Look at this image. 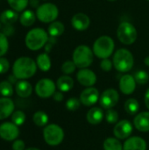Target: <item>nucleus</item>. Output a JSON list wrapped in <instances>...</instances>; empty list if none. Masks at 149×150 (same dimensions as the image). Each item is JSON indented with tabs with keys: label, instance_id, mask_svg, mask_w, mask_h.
I'll list each match as a JSON object with an SVG mask.
<instances>
[{
	"label": "nucleus",
	"instance_id": "obj_1",
	"mask_svg": "<svg viewBox=\"0 0 149 150\" xmlns=\"http://www.w3.org/2000/svg\"><path fill=\"white\" fill-rule=\"evenodd\" d=\"M36 62L27 56L18 58L12 65V74L18 80H26L32 77L37 71Z\"/></svg>",
	"mask_w": 149,
	"mask_h": 150
},
{
	"label": "nucleus",
	"instance_id": "obj_2",
	"mask_svg": "<svg viewBox=\"0 0 149 150\" xmlns=\"http://www.w3.org/2000/svg\"><path fill=\"white\" fill-rule=\"evenodd\" d=\"M49 39L48 33L40 27L31 29L25 35V43L31 51H38L46 46Z\"/></svg>",
	"mask_w": 149,
	"mask_h": 150
},
{
	"label": "nucleus",
	"instance_id": "obj_3",
	"mask_svg": "<svg viewBox=\"0 0 149 150\" xmlns=\"http://www.w3.org/2000/svg\"><path fill=\"white\" fill-rule=\"evenodd\" d=\"M113 67L121 73L129 72L134 64L133 54L126 48H119L113 54Z\"/></svg>",
	"mask_w": 149,
	"mask_h": 150
},
{
	"label": "nucleus",
	"instance_id": "obj_4",
	"mask_svg": "<svg viewBox=\"0 0 149 150\" xmlns=\"http://www.w3.org/2000/svg\"><path fill=\"white\" fill-rule=\"evenodd\" d=\"M115 49L113 39L108 35H103L97 38L93 44L94 55L99 59H106L112 55Z\"/></svg>",
	"mask_w": 149,
	"mask_h": 150
},
{
	"label": "nucleus",
	"instance_id": "obj_5",
	"mask_svg": "<svg viewBox=\"0 0 149 150\" xmlns=\"http://www.w3.org/2000/svg\"><path fill=\"white\" fill-rule=\"evenodd\" d=\"M93 50L86 45H80L76 47L72 55V61L78 69L89 68L93 62Z\"/></svg>",
	"mask_w": 149,
	"mask_h": 150
},
{
	"label": "nucleus",
	"instance_id": "obj_6",
	"mask_svg": "<svg viewBox=\"0 0 149 150\" xmlns=\"http://www.w3.org/2000/svg\"><path fill=\"white\" fill-rule=\"evenodd\" d=\"M117 36L119 40L122 44L129 46L136 41L138 33L135 26L132 23L128 21H124L121 22L118 26Z\"/></svg>",
	"mask_w": 149,
	"mask_h": 150
},
{
	"label": "nucleus",
	"instance_id": "obj_7",
	"mask_svg": "<svg viewBox=\"0 0 149 150\" xmlns=\"http://www.w3.org/2000/svg\"><path fill=\"white\" fill-rule=\"evenodd\" d=\"M43 137L47 145L55 147L63 142L64 131L56 124H49L47 125L43 130Z\"/></svg>",
	"mask_w": 149,
	"mask_h": 150
},
{
	"label": "nucleus",
	"instance_id": "obj_8",
	"mask_svg": "<svg viewBox=\"0 0 149 150\" xmlns=\"http://www.w3.org/2000/svg\"><path fill=\"white\" fill-rule=\"evenodd\" d=\"M59 9L53 3H45L40 4L36 10L37 18L45 24H50L57 19Z\"/></svg>",
	"mask_w": 149,
	"mask_h": 150
},
{
	"label": "nucleus",
	"instance_id": "obj_9",
	"mask_svg": "<svg viewBox=\"0 0 149 150\" xmlns=\"http://www.w3.org/2000/svg\"><path fill=\"white\" fill-rule=\"evenodd\" d=\"M56 91V83L49 78L40 79L35 85V92L41 98H48L53 97Z\"/></svg>",
	"mask_w": 149,
	"mask_h": 150
},
{
	"label": "nucleus",
	"instance_id": "obj_10",
	"mask_svg": "<svg viewBox=\"0 0 149 150\" xmlns=\"http://www.w3.org/2000/svg\"><path fill=\"white\" fill-rule=\"evenodd\" d=\"M119 100V94L115 89L105 90L99 98V104L103 109H112L113 108Z\"/></svg>",
	"mask_w": 149,
	"mask_h": 150
},
{
	"label": "nucleus",
	"instance_id": "obj_11",
	"mask_svg": "<svg viewBox=\"0 0 149 150\" xmlns=\"http://www.w3.org/2000/svg\"><path fill=\"white\" fill-rule=\"evenodd\" d=\"M133 125L127 120H122L115 124L113 134L119 140H126L133 133Z\"/></svg>",
	"mask_w": 149,
	"mask_h": 150
},
{
	"label": "nucleus",
	"instance_id": "obj_12",
	"mask_svg": "<svg viewBox=\"0 0 149 150\" xmlns=\"http://www.w3.org/2000/svg\"><path fill=\"white\" fill-rule=\"evenodd\" d=\"M100 94L97 88L87 87L80 94V101L85 106H92L99 102Z\"/></svg>",
	"mask_w": 149,
	"mask_h": 150
},
{
	"label": "nucleus",
	"instance_id": "obj_13",
	"mask_svg": "<svg viewBox=\"0 0 149 150\" xmlns=\"http://www.w3.org/2000/svg\"><path fill=\"white\" fill-rule=\"evenodd\" d=\"M19 135L18 127L12 122H4L0 125V137L7 142L16 140Z\"/></svg>",
	"mask_w": 149,
	"mask_h": 150
},
{
	"label": "nucleus",
	"instance_id": "obj_14",
	"mask_svg": "<svg viewBox=\"0 0 149 150\" xmlns=\"http://www.w3.org/2000/svg\"><path fill=\"white\" fill-rule=\"evenodd\" d=\"M78 83L84 87H92L97 83V76L94 71L90 69H80L76 73Z\"/></svg>",
	"mask_w": 149,
	"mask_h": 150
},
{
	"label": "nucleus",
	"instance_id": "obj_15",
	"mask_svg": "<svg viewBox=\"0 0 149 150\" xmlns=\"http://www.w3.org/2000/svg\"><path fill=\"white\" fill-rule=\"evenodd\" d=\"M136 81L134 76L129 74H126L121 76L119 80V90L125 95H131L136 89Z\"/></svg>",
	"mask_w": 149,
	"mask_h": 150
},
{
	"label": "nucleus",
	"instance_id": "obj_16",
	"mask_svg": "<svg viewBox=\"0 0 149 150\" xmlns=\"http://www.w3.org/2000/svg\"><path fill=\"white\" fill-rule=\"evenodd\" d=\"M71 25L75 30L83 32L89 28L90 25V19L87 14L83 12H78L72 17Z\"/></svg>",
	"mask_w": 149,
	"mask_h": 150
},
{
	"label": "nucleus",
	"instance_id": "obj_17",
	"mask_svg": "<svg viewBox=\"0 0 149 150\" xmlns=\"http://www.w3.org/2000/svg\"><path fill=\"white\" fill-rule=\"evenodd\" d=\"M146 141L140 136H130L123 144V150H147Z\"/></svg>",
	"mask_w": 149,
	"mask_h": 150
},
{
	"label": "nucleus",
	"instance_id": "obj_18",
	"mask_svg": "<svg viewBox=\"0 0 149 150\" xmlns=\"http://www.w3.org/2000/svg\"><path fill=\"white\" fill-rule=\"evenodd\" d=\"M133 125L134 127L140 132H149V111L141 112L136 114L133 119Z\"/></svg>",
	"mask_w": 149,
	"mask_h": 150
},
{
	"label": "nucleus",
	"instance_id": "obj_19",
	"mask_svg": "<svg viewBox=\"0 0 149 150\" xmlns=\"http://www.w3.org/2000/svg\"><path fill=\"white\" fill-rule=\"evenodd\" d=\"M15 109L13 101L10 98H0V120L11 116Z\"/></svg>",
	"mask_w": 149,
	"mask_h": 150
},
{
	"label": "nucleus",
	"instance_id": "obj_20",
	"mask_svg": "<svg viewBox=\"0 0 149 150\" xmlns=\"http://www.w3.org/2000/svg\"><path fill=\"white\" fill-rule=\"evenodd\" d=\"M105 118V112L100 107H92L87 112L86 119L88 122L91 125L100 124Z\"/></svg>",
	"mask_w": 149,
	"mask_h": 150
},
{
	"label": "nucleus",
	"instance_id": "obj_21",
	"mask_svg": "<svg viewBox=\"0 0 149 150\" xmlns=\"http://www.w3.org/2000/svg\"><path fill=\"white\" fill-rule=\"evenodd\" d=\"M15 91L18 97L26 98L32 95V87L26 80H20L15 84Z\"/></svg>",
	"mask_w": 149,
	"mask_h": 150
},
{
	"label": "nucleus",
	"instance_id": "obj_22",
	"mask_svg": "<svg viewBox=\"0 0 149 150\" xmlns=\"http://www.w3.org/2000/svg\"><path fill=\"white\" fill-rule=\"evenodd\" d=\"M56 87L61 92H68L74 87V80L68 75H63L57 79Z\"/></svg>",
	"mask_w": 149,
	"mask_h": 150
},
{
	"label": "nucleus",
	"instance_id": "obj_23",
	"mask_svg": "<svg viewBox=\"0 0 149 150\" xmlns=\"http://www.w3.org/2000/svg\"><path fill=\"white\" fill-rule=\"evenodd\" d=\"M18 18V12L12 9L5 10L0 14V21L3 25H13Z\"/></svg>",
	"mask_w": 149,
	"mask_h": 150
},
{
	"label": "nucleus",
	"instance_id": "obj_24",
	"mask_svg": "<svg viewBox=\"0 0 149 150\" xmlns=\"http://www.w3.org/2000/svg\"><path fill=\"white\" fill-rule=\"evenodd\" d=\"M65 31V25L61 21H54L49 24L47 28V33L50 37L57 38L63 34Z\"/></svg>",
	"mask_w": 149,
	"mask_h": 150
},
{
	"label": "nucleus",
	"instance_id": "obj_25",
	"mask_svg": "<svg viewBox=\"0 0 149 150\" xmlns=\"http://www.w3.org/2000/svg\"><path fill=\"white\" fill-rule=\"evenodd\" d=\"M36 13H34L32 10H25L19 16V22L23 26L29 27L32 25L36 20Z\"/></svg>",
	"mask_w": 149,
	"mask_h": 150
},
{
	"label": "nucleus",
	"instance_id": "obj_26",
	"mask_svg": "<svg viewBox=\"0 0 149 150\" xmlns=\"http://www.w3.org/2000/svg\"><path fill=\"white\" fill-rule=\"evenodd\" d=\"M37 67L43 72H47L51 69V59L47 53L40 54L36 59Z\"/></svg>",
	"mask_w": 149,
	"mask_h": 150
},
{
	"label": "nucleus",
	"instance_id": "obj_27",
	"mask_svg": "<svg viewBox=\"0 0 149 150\" xmlns=\"http://www.w3.org/2000/svg\"><path fill=\"white\" fill-rule=\"evenodd\" d=\"M104 150H123V145L116 137L106 138L103 144Z\"/></svg>",
	"mask_w": 149,
	"mask_h": 150
},
{
	"label": "nucleus",
	"instance_id": "obj_28",
	"mask_svg": "<svg viewBox=\"0 0 149 150\" xmlns=\"http://www.w3.org/2000/svg\"><path fill=\"white\" fill-rule=\"evenodd\" d=\"M124 108L129 115H136L140 110V103L135 98H128L125 102Z\"/></svg>",
	"mask_w": 149,
	"mask_h": 150
},
{
	"label": "nucleus",
	"instance_id": "obj_29",
	"mask_svg": "<svg viewBox=\"0 0 149 150\" xmlns=\"http://www.w3.org/2000/svg\"><path fill=\"white\" fill-rule=\"evenodd\" d=\"M32 120H33V123L38 127H45L47 125L49 118H48V115L45 112L38 111L33 114Z\"/></svg>",
	"mask_w": 149,
	"mask_h": 150
},
{
	"label": "nucleus",
	"instance_id": "obj_30",
	"mask_svg": "<svg viewBox=\"0 0 149 150\" xmlns=\"http://www.w3.org/2000/svg\"><path fill=\"white\" fill-rule=\"evenodd\" d=\"M10 7L17 12L24 11L29 4V0H7Z\"/></svg>",
	"mask_w": 149,
	"mask_h": 150
},
{
	"label": "nucleus",
	"instance_id": "obj_31",
	"mask_svg": "<svg viewBox=\"0 0 149 150\" xmlns=\"http://www.w3.org/2000/svg\"><path fill=\"white\" fill-rule=\"evenodd\" d=\"M0 94L3 97L10 98L13 95V87L12 83L9 81H2L0 82Z\"/></svg>",
	"mask_w": 149,
	"mask_h": 150
},
{
	"label": "nucleus",
	"instance_id": "obj_32",
	"mask_svg": "<svg viewBox=\"0 0 149 150\" xmlns=\"http://www.w3.org/2000/svg\"><path fill=\"white\" fill-rule=\"evenodd\" d=\"M134 79L140 85H145L148 83L149 74L145 70H138L134 74Z\"/></svg>",
	"mask_w": 149,
	"mask_h": 150
},
{
	"label": "nucleus",
	"instance_id": "obj_33",
	"mask_svg": "<svg viewBox=\"0 0 149 150\" xmlns=\"http://www.w3.org/2000/svg\"><path fill=\"white\" fill-rule=\"evenodd\" d=\"M105 119L107 121V123L112 125L119 122V113L117 111H115L113 108L106 110V112L105 113Z\"/></svg>",
	"mask_w": 149,
	"mask_h": 150
},
{
	"label": "nucleus",
	"instance_id": "obj_34",
	"mask_svg": "<svg viewBox=\"0 0 149 150\" xmlns=\"http://www.w3.org/2000/svg\"><path fill=\"white\" fill-rule=\"evenodd\" d=\"M25 121V114L22 111H16L13 112L11 114V122L17 125L18 127L22 126Z\"/></svg>",
	"mask_w": 149,
	"mask_h": 150
},
{
	"label": "nucleus",
	"instance_id": "obj_35",
	"mask_svg": "<svg viewBox=\"0 0 149 150\" xmlns=\"http://www.w3.org/2000/svg\"><path fill=\"white\" fill-rule=\"evenodd\" d=\"M76 65L75 64V62L73 61H66L62 63L61 65V71L64 75H70L72 73H74L76 69Z\"/></svg>",
	"mask_w": 149,
	"mask_h": 150
},
{
	"label": "nucleus",
	"instance_id": "obj_36",
	"mask_svg": "<svg viewBox=\"0 0 149 150\" xmlns=\"http://www.w3.org/2000/svg\"><path fill=\"white\" fill-rule=\"evenodd\" d=\"M81 101L77 98H70L66 102V108L69 112H76L80 108Z\"/></svg>",
	"mask_w": 149,
	"mask_h": 150
},
{
	"label": "nucleus",
	"instance_id": "obj_37",
	"mask_svg": "<svg viewBox=\"0 0 149 150\" xmlns=\"http://www.w3.org/2000/svg\"><path fill=\"white\" fill-rule=\"evenodd\" d=\"M9 49L8 37L0 32V57L4 56Z\"/></svg>",
	"mask_w": 149,
	"mask_h": 150
},
{
	"label": "nucleus",
	"instance_id": "obj_38",
	"mask_svg": "<svg viewBox=\"0 0 149 150\" xmlns=\"http://www.w3.org/2000/svg\"><path fill=\"white\" fill-rule=\"evenodd\" d=\"M113 67V62L112 61H111L109 58L106 59H102L101 62H100V68L103 71L105 72H109L112 69Z\"/></svg>",
	"mask_w": 149,
	"mask_h": 150
},
{
	"label": "nucleus",
	"instance_id": "obj_39",
	"mask_svg": "<svg viewBox=\"0 0 149 150\" xmlns=\"http://www.w3.org/2000/svg\"><path fill=\"white\" fill-rule=\"evenodd\" d=\"M10 69V62L4 57H0V75L6 73Z\"/></svg>",
	"mask_w": 149,
	"mask_h": 150
},
{
	"label": "nucleus",
	"instance_id": "obj_40",
	"mask_svg": "<svg viewBox=\"0 0 149 150\" xmlns=\"http://www.w3.org/2000/svg\"><path fill=\"white\" fill-rule=\"evenodd\" d=\"M1 32L7 37L12 36L14 32H15V28L12 25H4V26L1 28Z\"/></svg>",
	"mask_w": 149,
	"mask_h": 150
},
{
	"label": "nucleus",
	"instance_id": "obj_41",
	"mask_svg": "<svg viewBox=\"0 0 149 150\" xmlns=\"http://www.w3.org/2000/svg\"><path fill=\"white\" fill-rule=\"evenodd\" d=\"M25 144L22 140H16L12 144V150H25Z\"/></svg>",
	"mask_w": 149,
	"mask_h": 150
},
{
	"label": "nucleus",
	"instance_id": "obj_42",
	"mask_svg": "<svg viewBox=\"0 0 149 150\" xmlns=\"http://www.w3.org/2000/svg\"><path fill=\"white\" fill-rule=\"evenodd\" d=\"M53 98H54V101H56V102H61L62 100H63V98H64V96H63V92H61V91H55L54 92V94L53 95Z\"/></svg>",
	"mask_w": 149,
	"mask_h": 150
},
{
	"label": "nucleus",
	"instance_id": "obj_43",
	"mask_svg": "<svg viewBox=\"0 0 149 150\" xmlns=\"http://www.w3.org/2000/svg\"><path fill=\"white\" fill-rule=\"evenodd\" d=\"M144 101H145V105H146L147 108L149 110V88L147 90V91H146V93H145Z\"/></svg>",
	"mask_w": 149,
	"mask_h": 150
},
{
	"label": "nucleus",
	"instance_id": "obj_44",
	"mask_svg": "<svg viewBox=\"0 0 149 150\" xmlns=\"http://www.w3.org/2000/svg\"><path fill=\"white\" fill-rule=\"evenodd\" d=\"M29 4L33 8H38L40 5L39 0H29Z\"/></svg>",
	"mask_w": 149,
	"mask_h": 150
},
{
	"label": "nucleus",
	"instance_id": "obj_45",
	"mask_svg": "<svg viewBox=\"0 0 149 150\" xmlns=\"http://www.w3.org/2000/svg\"><path fill=\"white\" fill-rule=\"evenodd\" d=\"M18 80V78H17L13 74H12V75H11V76H9V78H8V81H9L11 83H12V84H13V83H15V84H16V83H18V82H17Z\"/></svg>",
	"mask_w": 149,
	"mask_h": 150
},
{
	"label": "nucleus",
	"instance_id": "obj_46",
	"mask_svg": "<svg viewBox=\"0 0 149 150\" xmlns=\"http://www.w3.org/2000/svg\"><path fill=\"white\" fill-rule=\"evenodd\" d=\"M144 63H145V65H146V66L149 67V55L148 56H147V57L144 59Z\"/></svg>",
	"mask_w": 149,
	"mask_h": 150
},
{
	"label": "nucleus",
	"instance_id": "obj_47",
	"mask_svg": "<svg viewBox=\"0 0 149 150\" xmlns=\"http://www.w3.org/2000/svg\"><path fill=\"white\" fill-rule=\"evenodd\" d=\"M25 150H40V149H37V148H29V149H26Z\"/></svg>",
	"mask_w": 149,
	"mask_h": 150
},
{
	"label": "nucleus",
	"instance_id": "obj_48",
	"mask_svg": "<svg viewBox=\"0 0 149 150\" xmlns=\"http://www.w3.org/2000/svg\"><path fill=\"white\" fill-rule=\"evenodd\" d=\"M1 28H2V23H1V21H0V30H1Z\"/></svg>",
	"mask_w": 149,
	"mask_h": 150
},
{
	"label": "nucleus",
	"instance_id": "obj_49",
	"mask_svg": "<svg viewBox=\"0 0 149 150\" xmlns=\"http://www.w3.org/2000/svg\"><path fill=\"white\" fill-rule=\"evenodd\" d=\"M108 1H110V2H113V1H117V0H108Z\"/></svg>",
	"mask_w": 149,
	"mask_h": 150
},
{
	"label": "nucleus",
	"instance_id": "obj_50",
	"mask_svg": "<svg viewBox=\"0 0 149 150\" xmlns=\"http://www.w3.org/2000/svg\"><path fill=\"white\" fill-rule=\"evenodd\" d=\"M148 1H149V0H148Z\"/></svg>",
	"mask_w": 149,
	"mask_h": 150
}]
</instances>
